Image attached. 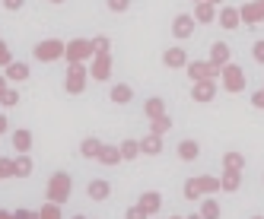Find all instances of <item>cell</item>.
Returning <instances> with one entry per match:
<instances>
[{
    "label": "cell",
    "mask_w": 264,
    "mask_h": 219,
    "mask_svg": "<svg viewBox=\"0 0 264 219\" xmlns=\"http://www.w3.org/2000/svg\"><path fill=\"white\" fill-rule=\"evenodd\" d=\"M70 191H74V178H70L67 172H54L51 178H48V200H54V203H64L70 200Z\"/></svg>",
    "instance_id": "obj_1"
},
{
    "label": "cell",
    "mask_w": 264,
    "mask_h": 219,
    "mask_svg": "<svg viewBox=\"0 0 264 219\" xmlns=\"http://www.w3.org/2000/svg\"><path fill=\"white\" fill-rule=\"evenodd\" d=\"M67 80H64V89L70 95H80L83 89H86V77H89V70H86V60H67Z\"/></svg>",
    "instance_id": "obj_2"
},
{
    "label": "cell",
    "mask_w": 264,
    "mask_h": 219,
    "mask_svg": "<svg viewBox=\"0 0 264 219\" xmlns=\"http://www.w3.org/2000/svg\"><path fill=\"white\" fill-rule=\"evenodd\" d=\"M67 54V45L64 42H57V39H45V42H39L35 45V57L39 60H57V57H64Z\"/></svg>",
    "instance_id": "obj_3"
},
{
    "label": "cell",
    "mask_w": 264,
    "mask_h": 219,
    "mask_svg": "<svg viewBox=\"0 0 264 219\" xmlns=\"http://www.w3.org/2000/svg\"><path fill=\"white\" fill-rule=\"evenodd\" d=\"M67 60H89V57H95V42H89V39H74L67 45V54H64Z\"/></svg>",
    "instance_id": "obj_4"
},
{
    "label": "cell",
    "mask_w": 264,
    "mask_h": 219,
    "mask_svg": "<svg viewBox=\"0 0 264 219\" xmlns=\"http://www.w3.org/2000/svg\"><path fill=\"white\" fill-rule=\"evenodd\" d=\"M89 77H92V80H109V77H112V54H109V51H99V54L92 57Z\"/></svg>",
    "instance_id": "obj_5"
},
{
    "label": "cell",
    "mask_w": 264,
    "mask_h": 219,
    "mask_svg": "<svg viewBox=\"0 0 264 219\" xmlns=\"http://www.w3.org/2000/svg\"><path fill=\"white\" fill-rule=\"evenodd\" d=\"M99 162H102V165H118V162H121V146L102 143V150H99Z\"/></svg>",
    "instance_id": "obj_6"
},
{
    "label": "cell",
    "mask_w": 264,
    "mask_h": 219,
    "mask_svg": "<svg viewBox=\"0 0 264 219\" xmlns=\"http://www.w3.org/2000/svg\"><path fill=\"white\" fill-rule=\"evenodd\" d=\"M86 194H89V200H105L112 194V185H109V181H102V178H95V181H89Z\"/></svg>",
    "instance_id": "obj_7"
},
{
    "label": "cell",
    "mask_w": 264,
    "mask_h": 219,
    "mask_svg": "<svg viewBox=\"0 0 264 219\" xmlns=\"http://www.w3.org/2000/svg\"><path fill=\"white\" fill-rule=\"evenodd\" d=\"M7 80L10 83H22V80H29V67L22 64V60H13V64H7Z\"/></svg>",
    "instance_id": "obj_8"
},
{
    "label": "cell",
    "mask_w": 264,
    "mask_h": 219,
    "mask_svg": "<svg viewBox=\"0 0 264 219\" xmlns=\"http://www.w3.org/2000/svg\"><path fill=\"white\" fill-rule=\"evenodd\" d=\"M10 143L16 146V153H29V146H32V133L22 127V130H13L10 133Z\"/></svg>",
    "instance_id": "obj_9"
},
{
    "label": "cell",
    "mask_w": 264,
    "mask_h": 219,
    "mask_svg": "<svg viewBox=\"0 0 264 219\" xmlns=\"http://www.w3.org/2000/svg\"><path fill=\"white\" fill-rule=\"evenodd\" d=\"M29 175H32V159L26 153H19L13 159V178H29Z\"/></svg>",
    "instance_id": "obj_10"
},
{
    "label": "cell",
    "mask_w": 264,
    "mask_h": 219,
    "mask_svg": "<svg viewBox=\"0 0 264 219\" xmlns=\"http://www.w3.org/2000/svg\"><path fill=\"white\" fill-rule=\"evenodd\" d=\"M159 203H162V200H159V194H156V191H147V194H140V203H137V206L150 216V213L159 210Z\"/></svg>",
    "instance_id": "obj_11"
},
{
    "label": "cell",
    "mask_w": 264,
    "mask_h": 219,
    "mask_svg": "<svg viewBox=\"0 0 264 219\" xmlns=\"http://www.w3.org/2000/svg\"><path fill=\"white\" fill-rule=\"evenodd\" d=\"M99 150H102V140L95 137H86L80 143V156H86V159H99Z\"/></svg>",
    "instance_id": "obj_12"
},
{
    "label": "cell",
    "mask_w": 264,
    "mask_h": 219,
    "mask_svg": "<svg viewBox=\"0 0 264 219\" xmlns=\"http://www.w3.org/2000/svg\"><path fill=\"white\" fill-rule=\"evenodd\" d=\"M109 95H112L115 105H124V102H130V86H127V83H115Z\"/></svg>",
    "instance_id": "obj_13"
},
{
    "label": "cell",
    "mask_w": 264,
    "mask_h": 219,
    "mask_svg": "<svg viewBox=\"0 0 264 219\" xmlns=\"http://www.w3.org/2000/svg\"><path fill=\"white\" fill-rule=\"evenodd\" d=\"M162 150V140H159V133H150L147 140H140V153H150V156H156Z\"/></svg>",
    "instance_id": "obj_14"
},
{
    "label": "cell",
    "mask_w": 264,
    "mask_h": 219,
    "mask_svg": "<svg viewBox=\"0 0 264 219\" xmlns=\"http://www.w3.org/2000/svg\"><path fill=\"white\" fill-rule=\"evenodd\" d=\"M39 216H42V219H64V216H61V203L48 200V203L42 206V210H39Z\"/></svg>",
    "instance_id": "obj_15"
},
{
    "label": "cell",
    "mask_w": 264,
    "mask_h": 219,
    "mask_svg": "<svg viewBox=\"0 0 264 219\" xmlns=\"http://www.w3.org/2000/svg\"><path fill=\"white\" fill-rule=\"evenodd\" d=\"M140 153V140H124L121 143V159H134Z\"/></svg>",
    "instance_id": "obj_16"
},
{
    "label": "cell",
    "mask_w": 264,
    "mask_h": 219,
    "mask_svg": "<svg viewBox=\"0 0 264 219\" xmlns=\"http://www.w3.org/2000/svg\"><path fill=\"white\" fill-rule=\"evenodd\" d=\"M143 115H147V118H159V115H162V99H147Z\"/></svg>",
    "instance_id": "obj_17"
},
{
    "label": "cell",
    "mask_w": 264,
    "mask_h": 219,
    "mask_svg": "<svg viewBox=\"0 0 264 219\" xmlns=\"http://www.w3.org/2000/svg\"><path fill=\"white\" fill-rule=\"evenodd\" d=\"M16 102H19V92H16L13 86H10L7 92H0V105H4V108H13Z\"/></svg>",
    "instance_id": "obj_18"
},
{
    "label": "cell",
    "mask_w": 264,
    "mask_h": 219,
    "mask_svg": "<svg viewBox=\"0 0 264 219\" xmlns=\"http://www.w3.org/2000/svg\"><path fill=\"white\" fill-rule=\"evenodd\" d=\"M166 64H169V67H178V64H185V54L182 51H178V48H172V51H166Z\"/></svg>",
    "instance_id": "obj_19"
},
{
    "label": "cell",
    "mask_w": 264,
    "mask_h": 219,
    "mask_svg": "<svg viewBox=\"0 0 264 219\" xmlns=\"http://www.w3.org/2000/svg\"><path fill=\"white\" fill-rule=\"evenodd\" d=\"M172 127V121L169 118H166V115H159V118H153V133H159V137H162V133L166 130H169Z\"/></svg>",
    "instance_id": "obj_20"
},
{
    "label": "cell",
    "mask_w": 264,
    "mask_h": 219,
    "mask_svg": "<svg viewBox=\"0 0 264 219\" xmlns=\"http://www.w3.org/2000/svg\"><path fill=\"white\" fill-rule=\"evenodd\" d=\"M178 153H182V159H194V156H197V143H182V150H178Z\"/></svg>",
    "instance_id": "obj_21"
},
{
    "label": "cell",
    "mask_w": 264,
    "mask_h": 219,
    "mask_svg": "<svg viewBox=\"0 0 264 219\" xmlns=\"http://www.w3.org/2000/svg\"><path fill=\"white\" fill-rule=\"evenodd\" d=\"M7 64H13V54H10L7 42H0V67H7Z\"/></svg>",
    "instance_id": "obj_22"
},
{
    "label": "cell",
    "mask_w": 264,
    "mask_h": 219,
    "mask_svg": "<svg viewBox=\"0 0 264 219\" xmlns=\"http://www.w3.org/2000/svg\"><path fill=\"white\" fill-rule=\"evenodd\" d=\"M201 191H204V188H201V181H188V185H185V197H191V200H194Z\"/></svg>",
    "instance_id": "obj_23"
},
{
    "label": "cell",
    "mask_w": 264,
    "mask_h": 219,
    "mask_svg": "<svg viewBox=\"0 0 264 219\" xmlns=\"http://www.w3.org/2000/svg\"><path fill=\"white\" fill-rule=\"evenodd\" d=\"M0 178H13V159H0Z\"/></svg>",
    "instance_id": "obj_24"
},
{
    "label": "cell",
    "mask_w": 264,
    "mask_h": 219,
    "mask_svg": "<svg viewBox=\"0 0 264 219\" xmlns=\"http://www.w3.org/2000/svg\"><path fill=\"white\" fill-rule=\"evenodd\" d=\"M127 4H130V0H109V10H112V13H124Z\"/></svg>",
    "instance_id": "obj_25"
},
{
    "label": "cell",
    "mask_w": 264,
    "mask_h": 219,
    "mask_svg": "<svg viewBox=\"0 0 264 219\" xmlns=\"http://www.w3.org/2000/svg\"><path fill=\"white\" fill-rule=\"evenodd\" d=\"M191 32V19H178L175 22V35H188Z\"/></svg>",
    "instance_id": "obj_26"
},
{
    "label": "cell",
    "mask_w": 264,
    "mask_h": 219,
    "mask_svg": "<svg viewBox=\"0 0 264 219\" xmlns=\"http://www.w3.org/2000/svg\"><path fill=\"white\" fill-rule=\"evenodd\" d=\"M124 219H147V213H143L140 206H130V210L124 213Z\"/></svg>",
    "instance_id": "obj_27"
},
{
    "label": "cell",
    "mask_w": 264,
    "mask_h": 219,
    "mask_svg": "<svg viewBox=\"0 0 264 219\" xmlns=\"http://www.w3.org/2000/svg\"><path fill=\"white\" fill-rule=\"evenodd\" d=\"M13 216H16V219H35L39 213H35V210H26V206H22V210H16Z\"/></svg>",
    "instance_id": "obj_28"
},
{
    "label": "cell",
    "mask_w": 264,
    "mask_h": 219,
    "mask_svg": "<svg viewBox=\"0 0 264 219\" xmlns=\"http://www.w3.org/2000/svg\"><path fill=\"white\" fill-rule=\"evenodd\" d=\"M217 216V203H204V219H213Z\"/></svg>",
    "instance_id": "obj_29"
},
{
    "label": "cell",
    "mask_w": 264,
    "mask_h": 219,
    "mask_svg": "<svg viewBox=\"0 0 264 219\" xmlns=\"http://www.w3.org/2000/svg\"><path fill=\"white\" fill-rule=\"evenodd\" d=\"M194 99H210V86H197L194 89Z\"/></svg>",
    "instance_id": "obj_30"
},
{
    "label": "cell",
    "mask_w": 264,
    "mask_h": 219,
    "mask_svg": "<svg viewBox=\"0 0 264 219\" xmlns=\"http://www.w3.org/2000/svg\"><path fill=\"white\" fill-rule=\"evenodd\" d=\"M99 51H109V39H95V54Z\"/></svg>",
    "instance_id": "obj_31"
},
{
    "label": "cell",
    "mask_w": 264,
    "mask_h": 219,
    "mask_svg": "<svg viewBox=\"0 0 264 219\" xmlns=\"http://www.w3.org/2000/svg\"><path fill=\"white\" fill-rule=\"evenodd\" d=\"M4 7H7V10H19L22 0H4Z\"/></svg>",
    "instance_id": "obj_32"
},
{
    "label": "cell",
    "mask_w": 264,
    "mask_h": 219,
    "mask_svg": "<svg viewBox=\"0 0 264 219\" xmlns=\"http://www.w3.org/2000/svg\"><path fill=\"white\" fill-rule=\"evenodd\" d=\"M201 188H204V191H213V188H217V181H210V178H204V181H201Z\"/></svg>",
    "instance_id": "obj_33"
},
{
    "label": "cell",
    "mask_w": 264,
    "mask_h": 219,
    "mask_svg": "<svg viewBox=\"0 0 264 219\" xmlns=\"http://www.w3.org/2000/svg\"><path fill=\"white\" fill-rule=\"evenodd\" d=\"M10 89V80H7V73H4V77H0V92H7Z\"/></svg>",
    "instance_id": "obj_34"
},
{
    "label": "cell",
    "mask_w": 264,
    "mask_h": 219,
    "mask_svg": "<svg viewBox=\"0 0 264 219\" xmlns=\"http://www.w3.org/2000/svg\"><path fill=\"white\" fill-rule=\"evenodd\" d=\"M7 127H10V121H7L4 115H0V133H7Z\"/></svg>",
    "instance_id": "obj_35"
},
{
    "label": "cell",
    "mask_w": 264,
    "mask_h": 219,
    "mask_svg": "<svg viewBox=\"0 0 264 219\" xmlns=\"http://www.w3.org/2000/svg\"><path fill=\"white\" fill-rule=\"evenodd\" d=\"M0 219H16V216L10 213V210H0Z\"/></svg>",
    "instance_id": "obj_36"
},
{
    "label": "cell",
    "mask_w": 264,
    "mask_h": 219,
    "mask_svg": "<svg viewBox=\"0 0 264 219\" xmlns=\"http://www.w3.org/2000/svg\"><path fill=\"white\" fill-rule=\"evenodd\" d=\"M51 4H64V0H51Z\"/></svg>",
    "instance_id": "obj_37"
},
{
    "label": "cell",
    "mask_w": 264,
    "mask_h": 219,
    "mask_svg": "<svg viewBox=\"0 0 264 219\" xmlns=\"http://www.w3.org/2000/svg\"><path fill=\"white\" fill-rule=\"evenodd\" d=\"M74 219H86V216H74Z\"/></svg>",
    "instance_id": "obj_38"
},
{
    "label": "cell",
    "mask_w": 264,
    "mask_h": 219,
    "mask_svg": "<svg viewBox=\"0 0 264 219\" xmlns=\"http://www.w3.org/2000/svg\"><path fill=\"white\" fill-rule=\"evenodd\" d=\"M35 219H42V216H35Z\"/></svg>",
    "instance_id": "obj_39"
},
{
    "label": "cell",
    "mask_w": 264,
    "mask_h": 219,
    "mask_svg": "<svg viewBox=\"0 0 264 219\" xmlns=\"http://www.w3.org/2000/svg\"><path fill=\"white\" fill-rule=\"evenodd\" d=\"M194 219H197V216H194Z\"/></svg>",
    "instance_id": "obj_40"
}]
</instances>
